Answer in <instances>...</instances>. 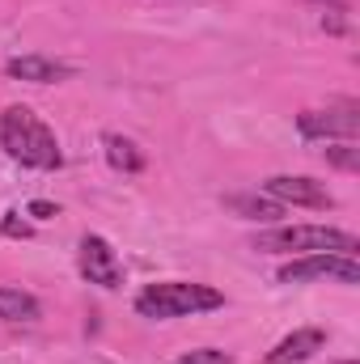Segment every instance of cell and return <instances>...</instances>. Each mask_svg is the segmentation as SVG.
<instances>
[{
  "mask_svg": "<svg viewBox=\"0 0 360 364\" xmlns=\"http://www.w3.org/2000/svg\"><path fill=\"white\" fill-rule=\"evenodd\" d=\"M268 199L284 203V208H331V191L314 178H301V174H280V178H268L263 182Z\"/></svg>",
  "mask_w": 360,
  "mask_h": 364,
  "instance_id": "8992f818",
  "label": "cell"
},
{
  "mask_svg": "<svg viewBox=\"0 0 360 364\" xmlns=\"http://www.w3.org/2000/svg\"><path fill=\"white\" fill-rule=\"evenodd\" d=\"M0 144L26 170H60L64 166V153H60L55 132L30 106H9L0 114Z\"/></svg>",
  "mask_w": 360,
  "mask_h": 364,
  "instance_id": "6da1fadb",
  "label": "cell"
},
{
  "mask_svg": "<svg viewBox=\"0 0 360 364\" xmlns=\"http://www.w3.org/2000/svg\"><path fill=\"white\" fill-rule=\"evenodd\" d=\"M255 250L268 255H356L360 242L348 229H331V225H280L255 237Z\"/></svg>",
  "mask_w": 360,
  "mask_h": 364,
  "instance_id": "3957f363",
  "label": "cell"
},
{
  "mask_svg": "<svg viewBox=\"0 0 360 364\" xmlns=\"http://www.w3.org/2000/svg\"><path fill=\"white\" fill-rule=\"evenodd\" d=\"M327 161L339 166V170H360V153L352 144H339V149H327Z\"/></svg>",
  "mask_w": 360,
  "mask_h": 364,
  "instance_id": "5bb4252c",
  "label": "cell"
},
{
  "mask_svg": "<svg viewBox=\"0 0 360 364\" xmlns=\"http://www.w3.org/2000/svg\"><path fill=\"white\" fill-rule=\"evenodd\" d=\"M4 233H9V237H26L30 229H26V225H21V220H17L13 212H9V216H4Z\"/></svg>",
  "mask_w": 360,
  "mask_h": 364,
  "instance_id": "2e32d148",
  "label": "cell"
},
{
  "mask_svg": "<svg viewBox=\"0 0 360 364\" xmlns=\"http://www.w3.org/2000/svg\"><path fill=\"white\" fill-rule=\"evenodd\" d=\"M221 305H225V292H216L212 284H186V279L149 284V288L136 296V314H140V318H153V322L208 314V309H221Z\"/></svg>",
  "mask_w": 360,
  "mask_h": 364,
  "instance_id": "7a4b0ae2",
  "label": "cell"
},
{
  "mask_svg": "<svg viewBox=\"0 0 360 364\" xmlns=\"http://www.w3.org/2000/svg\"><path fill=\"white\" fill-rule=\"evenodd\" d=\"M170 364H233V360L225 352H216V348H195V352H186V356H179Z\"/></svg>",
  "mask_w": 360,
  "mask_h": 364,
  "instance_id": "4fadbf2b",
  "label": "cell"
},
{
  "mask_svg": "<svg viewBox=\"0 0 360 364\" xmlns=\"http://www.w3.org/2000/svg\"><path fill=\"white\" fill-rule=\"evenodd\" d=\"M102 149H106V161H110L115 170H123V174L144 170V153H140L136 140H127V136H119V132H106V136H102Z\"/></svg>",
  "mask_w": 360,
  "mask_h": 364,
  "instance_id": "30bf717a",
  "label": "cell"
},
{
  "mask_svg": "<svg viewBox=\"0 0 360 364\" xmlns=\"http://www.w3.org/2000/svg\"><path fill=\"white\" fill-rule=\"evenodd\" d=\"M225 208L238 212L242 220H280L284 216V203H275L268 195H229Z\"/></svg>",
  "mask_w": 360,
  "mask_h": 364,
  "instance_id": "8fae6325",
  "label": "cell"
},
{
  "mask_svg": "<svg viewBox=\"0 0 360 364\" xmlns=\"http://www.w3.org/2000/svg\"><path fill=\"white\" fill-rule=\"evenodd\" d=\"M30 216L47 220V216H55V203H47V199H34V203H30Z\"/></svg>",
  "mask_w": 360,
  "mask_h": 364,
  "instance_id": "9a60e30c",
  "label": "cell"
},
{
  "mask_svg": "<svg viewBox=\"0 0 360 364\" xmlns=\"http://www.w3.org/2000/svg\"><path fill=\"white\" fill-rule=\"evenodd\" d=\"M322 348H327V331L305 326V331H292L288 339H280L268 352V364H301V360H309V356H318Z\"/></svg>",
  "mask_w": 360,
  "mask_h": 364,
  "instance_id": "9c48e42d",
  "label": "cell"
},
{
  "mask_svg": "<svg viewBox=\"0 0 360 364\" xmlns=\"http://www.w3.org/2000/svg\"><path fill=\"white\" fill-rule=\"evenodd\" d=\"M43 314V305L30 296V292H21V288H0V318L4 322H34Z\"/></svg>",
  "mask_w": 360,
  "mask_h": 364,
  "instance_id": "7c38bea8",
  "label": "cell"
},
{
  "mask_svg": "<svg viewBox=\"0 0 360 364\" xmlns=\"http://www.w3.org/2000/svg\"><path fill=\"white\" fill-rule=\"evenodd\" d=\"M81 275L97 284V288H119L123 284V263H119V255L110 250V242L106 237H81Z\"/></svg>",
  "mask_w": 360,
  "mask_h": 364,
  "instance_id": "52a82bcc",
  "label": "cell"
},
{
  "mask_svg": "<svg viewBox=\"0 0 360 364\" xmlns=\"http://www.w3.org/2000/svg\"><path fill=\"white\" fill-rule=\"evenodd\" d=\"M297 132L305 140H356L360 136V102L344 97L327 110H301Z\"/></svg>",
  "mask_w": 360,
  "mask_h": 364,
  "instance_id": "277c9868",
  "label": "cell"
},
{
  "mask_svg": "<svg viewBox=\"0 0 360 364\" xmlns=\"http://www.w3.org/2000/svg\"><path fill=\"white\" fill-rule=\"evenodd\" d=\"M4 73L13 81H34V85H55V81H68L73 68L60 64V60H47V55H13L4 64Z\"/></svg>",
  "mask_w": 360,
  "mask_h": 364,
  "instance_id": "ba28073f",
  "label": "cell"
},
{
  "mask_svg": "<svg viewBox=\"0 0 360 364\" xmlns=\"http://www.w3.org/2000/svg\"><path fill=\"white\" fill-rule=\"evenodd\" d=\"M309 279H335V284H360L356 255H301L288 267H280V284H309Z\"/></svg>",
  "mask_w": 360,
  "mask_h": 364,
  "instance_id": "5b68a950",
  "label": "cell"
}]
</instances>
